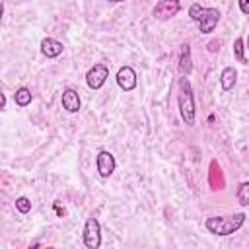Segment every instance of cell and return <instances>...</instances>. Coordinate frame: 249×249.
<instances>
[{"label": "cell", "instance_id": "17", "mask_svg": "<svg viewBox=\"0 0 249 249\" xmlns=\"http://www.w3.org/2000/svg\"><path fill=\"white\" fill-rule=\"evenodd\" d=\"M239 10L243 14H249V0H239Z\"/></svg>", "mask_w": 249, "mask_h": 249}, {"label": "cell", "instance_id": "10", "mask_svg": "<svg viewBox=\"0 0 249 249\" xmlns=\"http://www.w3.org/2000/svg\"><path fill=\"white\" fill-rule=\"evenodd\" d=\"M60 103H62V109H66L68 113H76L80 109V95L76 89L68 88L62 91V97H60Z\"/></svg>", "mask_w": 249, "mask_h": 249}, {"label": "cell", "instance_id": "1", "mask_svg": "<svg viewBox=\"0 0 249 249\" xmlns=\"http://www.w3.org/2000/svg\"><path fill=\"white\" fill-rule=\"evenodd\" d=\"M245 222V214L243 212H235L230 216H212L206 218L204 228L214 233V235H231L233 231H237Z\"/></svg>", "mask_w": 249, "mask_h": 249}, {"label": "cell", "instance_id": "21", "mask_svg": "<svg viewBox=\"0 0 249 249\" xmlns=\"http://www.w3.org/2000/svg\"><path fill=\"white\" fill-rule=\"evenodd\" d=\"M29 249H39V245H33V247H29Z\"/></svg>", "mask_w": 249, "mask_h": 249}, {"label": "cell", "instance_id": "4", "mask_svg": "<svg viewBox=\"0 0 249 249\" xmlns=\"http://www.w3.org/2000/svg\"><path fill=\"white\" fill-rule=\"evenodd\" d=\"M84 245L88 249H99V245H101V226H99V222L93 216L86 220V226H84Z\"/></svg>", "mask_w": 249, "mask_h": 249}, {"label": "cell", "instance_id": "8", "mask_svg": "<svg viewBox=\"0 0 249 249\" xmlns=\"http://www.w3.org/2000/svg\"><path fill=\"white\" fill-rule=\"evenodd\" d=\"M117 84H119L121 89H124V91H132V89L136 88V84H138V80H136V72H134L130 66H121L119 72H117Z\"/></svg>", "mask_w": 249, "mask_h": 249}, {"label": "cell", "instance_id": "12", "mask_svg": "<svg viewBox=\"0 0 249 249\" xmlns=\"http://www.w3.org/2000/svg\"><path fill=\"white\" fill-rule=\"evenodd\" d=\"M235 82H237V72H235V68H233V66H226V68L222 70V74H220V84H222V89H224V91L233 89Z\"/></svg>", "mask_w": 249, "mask_h": 249}, {"label": "cell", "instance_id": "5", "mask_svg": "<svg viewBox=\"0 0 249 249\" xmlns=\"http://www.w3.org/2000/svg\"><path fill=\"white\" fill-rule=\"evenodd\" d=\"M107 78H109V68H107L103 62L93 64V66L88 70V74H86V82H88V86H89L91 89H99V88L105 84Z\"/></svg>", "mask_w": 249, "mask_h": 249}, {"label": "cell", "instance_id": "19", "mask_svg": "<svg viewBox=\"0 0 249 249\" xmlns=\"http://www.w3.org/2000/svg\"><path fill=\"white\" fill-rule=\"evenodd\" d=\"M4 107H6V95L2 93V95H0V109H4Z\"/></svg>", "mask_w": 249, "mask_h": 249}, {"label": "cell", "instance_id": "2", "mask_svg": "<svg viewBox=\"0 0 249 249\" xmlns=\"http://www.w3.org/2000/svg\"><path fill=\"white\" fill-rule=\"evenodd\" d=\"M189 16L193 21L198 23L200 33H212L220 21V10L218 8H208V6H200V4H191Z\"/></svg>", "mask_w": 249, "mask_h": 249}, {"label": "cell", "instance_id": "9", "mask_svg": "<svg viewBox=\"0 0 249 249\" xmlns=\"http://www.w3.org/2000/svg\"><path fill=\"white\" fill-rule=\"evenodd\" d=\"M193 70V58H191V47L189 43H183L179 49V74L181 78H187Z\"/></svg>", "mask_w": 249, "mask_h": 249}, {"label": "cell", "instance_id": "6", "mask_svg": "<svg viewBox=\"0 0 249 249\" xmlns=\"http://www.w3.org/2000/svg\"><path fill=\"white\" fill-rule=\"evenodd\" d=\"M115 165H117V161H115V156H113L111 152L101 150V152L97 154V158H95V167H97L99 177H103V179L111 177L113 171H115Z\"/></svg>", "mask_w": 249, "mask_h": 249}, {"label": "cell", "instance_id": "13", "mask_svg": "<svg viewBox=\"0 0 249 249\" xmlns=\"http://www.w3.org/2000/svg\"><path fill=\"white\" fill-rule=\"evenodd\" d=\"M14 101H16V105H19V107H27V105L31 103V91H29L27 88H19V89H16V93H14Z\"/></svg>", "mask_w": 249, "mask_h": 249}, {"label": "cell", "instance_id": "20", "mask_svg": "<svg viewBox=\"0 0 249 249\" xmlns=\"http://www.w3.org/2000/svg\"><path fill=\"white\" fill-rule=\"evenodd\" d=\"M245 49H247V51H249V35H247V47H245Z\"/></svg>", "mask_w": 249, "mask_h": 249}, {"label": "cell", "instance_id": "15", "mask_svg": "<svg viewBox=\"0 0 249 249\" xmlns=\"http://www.w3.org/2000/svg\"><path fill=\"white\" fill-rule=\"evenodd\" d=\"M237 200L243 206H249V181H243L237 187Z\"/></svg>", "mask_w": 249, "mask_h": 249}, {"label": "cell", "instance_id": "7", "mask_svg": "<svg viewBox=\"0 0 249 249\" xmlns=\"http://www.w3.org/2000/svg\"><path fill=\"white\" fill-rule=\"evenodd\" d=\"M179 10H181V4L177 0H161L154 6V16L158 19H169V18L177 16Z\"/></svg>", "mask_w": 249, "mask_h": 249}, {"label": "cell", "instance_id": "18", "mask_svg": "<svg viewBox=\"0 0 249 249\" xmlns=\"http://www.w3.org/2000/svg\"><path fill=\"white\" fill-rule=\"evenodd\" d=\"M218 49H220V47H218V41H212V43L208 45V51H210V53H216Z\"/></svg>", "mask_w": 249, "mask_h": 249}, {"label": "cell", "instance_id": "22", "mask_svg": "<svg viewBox=\"0 0 249 249\" xmlns=\"http://www.w3.org/2000/svg\"><path fill=\"white\" fill-rule=\"evenodd\" d=\"M45 249H54V247H45Z\"/></svg>", "mask_w": 249, "mask_h": 249}, {"label": "cell", "instance_id": "3", "mask_svg": "<svg viewBox=\"0 0 249 249\" xmlns=\"http://www.w3.org/2000/svg\"><path fill=\"white\" fill-rule=\"evenodd\" d=\"M177 105H179V113H181L183 123L193 126L195 124V95H193V88H191L189 78H181L179 80Z\"/></svg>", "mask_w": 249, "mask_h": 249}, {"label": "cell", "instance_id": "14", "mask_svg": "<svg viewBox=\"0 0 249 249\" xmlns=\"http://www.w3.org/2000/svg\"><path fill=\"white\" fill-rule=\"evenodd\" d=\"M233 56H235L237 62L245 64V45H243V39L241 37H237L233 41Z\"/></svg>", "mask_w": 249, "mask_h": 249}, {"label": "cell", "instance_id": "16", "mask_svg": "<svg viewBox=\"0 0 249 249\" xmlns=\"http://www.w3.org/2000/svg\"><path fill=\"white\" fill-rule=\"evenodd\" d=\"M16 208H18V212L27 214V212L31 210V200H29L27 196H18V198H16Z\"/></svg>", "mask_w": 249, "mask_h": 249}, {"label": "cell", "instance_id": "11", "mask_svg": "<svg viewBox=\"0 0 249 249\" xmlns=\"http://www.w3.org/2000/svg\"><path fill=\"white\" fill-rule=\"evenodd\" d=\"M62 51H64L62 43L56 41V39H53V37H45V39L41 41V53H43L47 58H54V56H58Z\"/></svg>", "mask_w": 249, "mask_h": 249}]
</instances>
